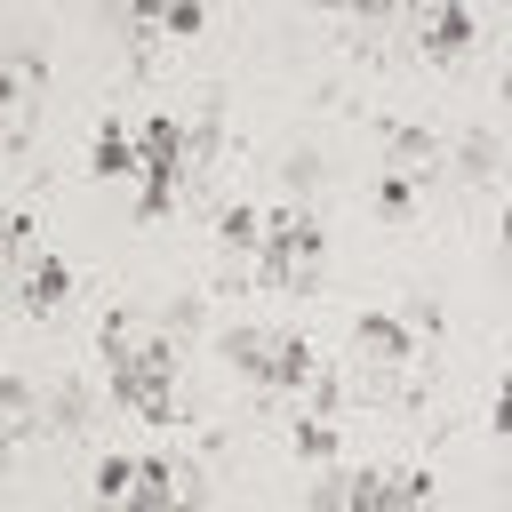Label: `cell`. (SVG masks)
Masks as SVG:
<instances>
[{
  "label": "cell",
  "mask_w": 512,
  "mask_h": 512,
  "mask_svg": "<svg viewBox=\"0 0 512 512\" xmlns=\"http://www.w3.org/2000/svg\"><path fill=\"white\" fill-rule=\"evenodd\" d=\"M320 256H328L320 224H312L304 208H288V216H272L264 240H256V288H304V280H320Z\"/></svg>",
  "instance_id": "cell-1"
},
{
  "label": "cell",
  "mask_w": 512,
  "mask_h": 512,
  "mask_svg": "<svg viewBox=\"0 0 512 512\" xmlns=\"http://www.w3.org/2000/svg\"><path fill=\"white\" fill-rule=\"evenodd\" d=\"M104 352H112V400L136 408L144 424H176V392H168V352H128V336L104 320Z\"/></svg>",
  "instance_id": "cell-2"
},
{
  "label": "cell",
  "mask_w": 512,
  "mask_h": 512,
  "mask_svg": "<svg viewBox=\"0 0 512 512\" xmlns=\"http://www.w3.org/2000/svg\"><path fill=\"white\" fill-rule=\"evenodd\" d=\"M136 168H144V224L168 216V200L184 192V120H144L136 128Z\"/></svg>",
  "instance_id": "cell-3"
},
{
  "label": "cell",
  "mask_w": 512,
  "mask_h": 512,
  "mask_svg": "<svg viewBox=\"0 0 512 512\" xmlns=\"http://www.w3.org/2000/svg\"><path fill=\"white\" fill-rule=\"evenodd\" d=\"M224 352H232V368H248V384H264V392H304V384L320 376L296 336H248V328H240Z\"/></svg>",
  "instance_id": "cell-4"
},
{
  "label": "cell",
  "mask_w": 512,
  "mask_h": 512,
  "mask_svg": "<svg viewBox=\"0 0 512 512\" xmlns=\"http://www.w3.org/2000/svg\"><path fill=\"white\" fill-rule=\"evenodd\" d=\"M416 40H424L432 64H456V56L472 48V8H424V16H416Z\"/></svg>",
  "instance_id": "cell-5"
},
{
  "label": "cell",
  "mask_w": 512,
  "mask_h": 512,
  "mask_svg": "<svg viewBox=\"0 0 512 512\" xmlns=\"http://www.w3.org/2000/svg\"><path fill=\"white\" fill-rule=\"evenodd\" d=\"M64 296H72L64 256H32V272H24V312H32V320H48V312H64Z\"/></svg>",
  "instance_id": "cell-6"
},
{
  "label": "cell",
  "mask_w": 512,
  "mask_h": 512,
  "mask_svg": "<svg viewBox=\"0 0 512 512\" xmlns=\"http://www.w3.org/2000/svg\"><path fill=\"white\" fill-rule=\"evenodd\" d=\"M352 344H360V360H384V368L408 360V328L384 320V312H360V320H352Z\"/></svg>",
  "instance_id": "cell-7"
},
{
  "label": "cell",
  "mask_w": 512,
  "mask_h": 512,
  "mask_svg": "<svg viewBox=\"0 0 512 512\" xmlns=\"http://www.w3.org/2000/svg\"><path fill=\"white\" fill-rule=\"evenodd\" d=\"M136 504H168V496H200V480L192 472H176V464H136V488H128Z\"/></svg>",
  "instance_id": "cell-8"
},
{
  "label": "cell",
  "mask_w": 512,
  "mask_h": 512,
  "mask_svg": "<svg viewBox=\"0 0 512 512\" xmlns=\"http://www.w3.org/2000/svg\"><path fill=\"white\" fill-rule=\"evenodd\" d=\"M88 168H96V176H128V168H136V136H128L120 120H104V128H96V152H88Z\"/></svg>",
  "instance_id": "cell-9"
},
{
  "label": "cell",
  "mask_w": 512,
  "mask_h": 512,
  "mask_svg": "<svg viewBox=\"0 0 512 512\" xmlns=\"http://www.w3.org/2000/svg\"><path fill=\"white\" fill-rule=\"evenodd\" d=\"M288 448H296L304 464H328V456H336V424H328V416H296V424H288Z\"/></svg>",
  "instance_id": "cell-10"
},
{
  "label": "cell",
  "mask_w": 512,
  "mask_h": 512,
  "mask_svg": "<svg viewBox=\"0 0 512 512\" xmlns=\"http://www.w3.org/2000/svg\"><path fill=\"white\" fill-rule=\"evenodd\" d=\"M216 240H224L232 256H248V248L264 240V224H256V208H224V216H216Z\"/></svg>",
  "instance_id": "cell-11"
},
{
  "label": "cell",
  "mask_w": 512,
  "mask_h": 512,
  "mask_svg": "<svg viewBox=\"0 0 512 512\" xmlns=\"http://www.w3.org/2000/svg\"><path fill=\"white\" fill-rule=\"evenodd\" d=\"M416 192H424V184H416L408 168H392V176L376 184V216H408V208H416Z\"/></svg>",
  "instance_id": "cell-12"
},
{
  "label": "cell",
  "mask_w": 512,
  "mask_h": 512,
  "mask_svg": "<svg viewBox=\"0 0 512 512\" xmlns=\"http://www.w3.org/2000/svg\"><path fill=\"white\" fill-rule=\"evenodd\" d=\"M128 488H136V464L128 456H104L96 464V496H128Z\"/></svg>",
  "instance_id": "cell-13"
},
{
  "label": "cell",
  "mask_w": 512,
  "mask_h": 512,
  "mask_svg": "<svg viewBox=\"0 0 512 512\" xmlns=\"http://www.w3.org/2000/svg\"><path fill=\"white\" fill-rule=\"evenodd\" d=\"M392 152H400V160H424V152H432V136H424L416 120H392Z\"/></svg>",
  "instance_id": "cell-14"
},
{
  "label": "cell",
  "mask_w": 512,
  "mask_h": 512,
  "mask_svg": "<svg viewBox=\"0 0 512 512\" xmlns=\"http://www.w3.org/2000/svg\"><path fill=\"white\" fill-rule=\"evenodd\" d=\"M456 168H464V176H472V184H480V176H488V168H496V144H488V136H472V144H464V160H456Z\"/></svg>",
  "instance_id": "cell-15"
},
{
  "label": "cell",
  "mask_w": 512,
  "mask_h": 512,
  "mask_svg": "<svg viewBox=\"0 0 512 512\" xmlns=\"http://www.w3.org/2000/svg\"><path fill=\"white\" fill-rule=\"evenodd\" d=\"M0 408H8V432H24V408H32V392H24V376H8V384H0Z\"/></svg>",
  "instance_id": "cell-16"
}]
</instances>
